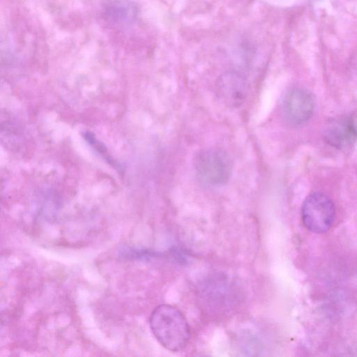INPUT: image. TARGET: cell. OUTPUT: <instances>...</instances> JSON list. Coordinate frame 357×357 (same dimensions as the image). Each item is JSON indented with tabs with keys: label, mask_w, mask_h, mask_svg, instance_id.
<instances>
[{
	"label": "cell",
	"mask_w": 357,
	"mask_h": 357,
	"mask_svg": "<svg viewBox=\"0 0 357 357\" xmlns=\"http://www.w3.org/2000/svg\"><path fill=\"white\" fill-rule=\"evenodd\" d=\"M149 325L158 342L170 351H180L189 342V324L183 313L172 305L156 307L150 316Z\"/></svg>",
	"instance_id": "obj_1"
},
{
	"label": "cell",
	"mask_w": 357,
	"mask_h": 357,
	"mask_svg": "<svg viewBox=\"0 0 357 357\" xmlns=\"http://www.w3.org/2000/svg\"><path fill=\"white\" fill-rule=\"evenodd\" d=\"M194 166L198 177L205 183L220 185L226 183L231 173V162L222 149L211 148L199 151Z\"/></svg>",
	"instance_id": "obj_2"
},
{
	"label": "cell",
	"mask_w": 357,
	"mask_h": 357,
	"mask_svg": "<svg viewBox=\"0 0 357 357\" xmlns=\"http://www.w3.org/2000/svg\"><path fill=\"white\" fill-rule=\"evenodd\" d=\"M335 206L325 194L316 192L305 199L301 218L305 227L314 233H324L332 226L335 219Z\"/></svg>",
	"instance_id": "obj_3"
},
{
	"label": "cell",
	"mask_w": 357,
	"mask_h": 357,
	"mask_svg": "<svg viewBox=\"0 0 357 357\" xmlns=\"http://www.w3.org/2000/svg\"><path fill=\"white\" fill-rule=\"evenodd\" d=\"M314 108L312 95L307 90L298 88L289 90L282 103L284 119L293 125H301L309 120Z\"/></svg>",
	"instance_id": "obj_4"
},
{
	"label": "cell",
	"mask_w": 357,
	"mask_h": 357,
	"mask_svg": "<svg viewBox=\"0 0 357 357\" xmlns=\"http://www.w3.org/2000/svg\"><path fill=\"white\" fill-rule=\"evenodd\" d=\"M324 141L336 149H345L357 141V123L351 116L329 121L323 132Z\"/></svg>",
	"instance_id": "obj_5"
},
{
	"label": "cell",
	"mask_w": 357,
	"mask_h": 357,
	"mask_svg": "<svg viewBox=\"0 0 357 357\" xmlns=\"http://www.w3.org/2000/svg\"><path fill=\"white\" fill-rule=\"evenodd\" d=\"M215 93L226 106L238 107L248 96L246 80L236 73H227L220 77L216 82Z\"/></svg>",
	"instance_id": "obj_6"
},
{
	"label": "cell",
	"mask_w": 357,
	"mask_h": 357,
	"mask_svg": "<svg viewBox=\"0 0 357 357\" xmlns=\"http://www.w3.org/2000/svg\"><path fill=\"white\" fill-rule=\"evenodd\" d=\"M137 15V8L130 0H107L102 6V18L112 26L128 27L135 23Z\"/></svg>",
	"instance_id": "obj_7"
}]
</instances>
